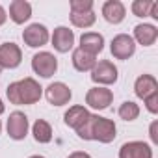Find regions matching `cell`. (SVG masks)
Wrapping results in <instances>:
<instances>
[{"label": "cell", "mask_w": 158, "mask_h": 158, "mask_svg": "<svg viewBox=\"0 0 158 158\" xmlns=\"http://www.w3.org/2000/svg\"><path fill=\"white\" fill-rule=\"evenodd\" d=\"M6 95H8L11 104H17V106L24 104L26 106V104H35L41 99L43 88L39 86L37 80H34V78L28 76V78H23L19 82H11L8 86Z\"/></svg>", "instance_id": "6da1fadb"}, {"label": "cell", "mask_w": 158, "mask_h": 158, "mask_svg": "<svg viewBox=\"0 0 158 158\" xmlns=\"http://www.w3.org/2000/svg\"><path fill=\"white\" fill-rule=\"evenodd\" d=\"M117 127L112 119L101 117V115H93V125H91V139L101 141V143H110L115 139Z\"/></svg>", "instance_id": "7a4b0ae2"}, {"label": "cell", "mask_w": 158, "mask_h": 158, "mask_svg": "<svg viewBox=\"0 0 158 158\" xmlns=\"http://www.w3.org/2000/svg\"><path fill=\"white\" fill-rule=\"evenodd\" d=\"M117 78H119V71H117V67L110 60H102V61H99L91 69V80L95 84L110 86V84H115L117 82Z\"/></svg>", "instance_id": "3957f363"}, {"label": "cell", "mask_w": 158, "mask_h": 158, "mask_svg": "<svg viewBox=\"0 0 158 158\" xmlns=\"http://www.w3.org/2000/svg\"><path fill=\"white\" fill-rule=\"evenodd\" d=\"M32 69L41 78H50L58 71V60L50 52H37L32 58Z\"/></svg>", "instance_id": "277c9868"}, {"label": "cell", "mask_w": 158, "mask_h": 158, "mask_svg": "<svg viewBox=\"0 0 158 158\" xmlns=\"http://www.w3.org/2000/svg\"><path fill=\"white\" fill-rule=\"evenodd\" d=\"M110 50H112V56L115 60H128L136 52V43L128 34H119L112 39Z\"/></svg>", "instance_id": "5b68a950"}, {"label": "cell", "mask_w": 158, "mask_h": 158, "mask_svg": "<svg viewBox=\"0 0 158 158\" xmlns=\"http://www.w3.org/2000/svg\"><path fill=\"white\" fill-rule=\"evenodd\" d=\"M23 39H24V43H26L28 47H32V48H39V47H43V45L48 43L50 34H48V30H47L45 24L34 23V24H30L28 28H24V32H23Z\"/></svg>", "instance_id": "8992f818"}, {"label": "cell", "mask_w": 158, "mask_h": 158, "mask_svg": "<svg viewBox=\"0 0 158 158\" xmlns=\"http://www.w3.org/2000/svg\"><path fill=\"white\" fill-rule=\"evenodd\" d=\"M23 61V52L15 43H2L0 45V67L2 69H17Z\"/></svg>", "instance_id": "52a82bcc"}, {"label": "cell", "mask_w": 158, "mask_h": 158, "mask_svg": "<svg viewBox=\"0 0 158 158\" xmlns=\"http://www.w3.org/2000/svg\"><path fill=\"white\" fill-rule=\"evenodd\" d=\"M114 101V93L112 89H106V88H91L88 93H86V104L91 106L93 110H106Z\"/></svg>", "instance_id": "ba28073f"}, {"label": "cell", "mask_w": 158, "mask_h": 158, "mask_svg": "<svg viewBox=\"0 0 158 158\" xmlns=\"http://www.w3.org/2000/svg\"><path fill=\"white\" fill-rule=\"evenodd\" d=\"M28 117L23 114V112H13L10 114V119H8V136L11 139H24L28 136Z\"/></svg>", "instance_id": "9c48e42d"}, {"label": "cell", "mask_w": 158, "mask_h": 158, "mask_svg": "<svg viewBox=\"0 0 158 158\" xmlns=\"http://www.w3.org/2000/svg\"><path fill=\"white\" fill-rule=\"evenodd\" d=\"M45 95H47V101H48L52 106H63V104H67V102L71 101V97H73L69 86L63 84V82H52V84L47 88Z\"/></svg>", "instance_id": "30bf717a"}, {"label": "cell", "mask_w": 158, "mask_h": 158, "mask_svg": "<svg viewBox=\"0 0 158 158\" xmlns=\"http://www.w3.org/2000/svg\"><path fill=\"white\" fill-rule=\"evenodd\" d=\"M52 47L58 50V52H61V54H65V52H69L71 48H73V45H74V34H73V30H69L67 26H58V28H54V34H52Z\"/></svg>", "instance_id": "8fae6325"}, {"label": "cell", "mask_w": 158, "mask_h": 158, "mask_svg": "<svg viewBox=\"0 0 158 158\" xmlns=\"http://www.w3.org/2000/svg\"><path fill=\"white\" fill-rule=\"evenodd\" d=\"M119 158H152V149L145 141H128L119 149Z\"/></svg>", "instance_id": "7c38bea8"}, {"label": "cell", "mask_w": 158, "mask_h": 158, "mask_svg": "<svg viewBox=\"0 0 158 158\" xmlns=\"http://www.w3.org/2000/svg\"><path fill=\"white\" fill-rule=\"evenodd\" d=\"M125 15H127V10H125L123 2H119V0H108V2L102 4V17L106 23L119 24L125 21Z\"/></svg>", "instance_id": "4fadbf2b"}, {"label": "cell", "mask_w": 158, "mask_h": 158, "mask_svg": "<svg viewBox=\"0 0 158 158\" xmlns=\"http://www.w3.org/2000/svg\"><path fill=\"white\" fill-rule=\"evenodd\" d=\"M78 48L91 54V56H97L104 48V37L97 32H86L80 35V47Z\"/></svg>", "instance_id": "5bb4252c"}, {"label": "cell", "mask_w": 158, "mask_h": 158, "mask_svg": "<svg viewBox=\"0 0 158 158\" xmlns=\"http://www.w3.org/2000/svg\"><path fill=\"white\" fill-rule=\"evenodd\" d=\"M158 91V82L152 74H141L136 78V84H134V93L139 99H147L149 95Z\"/></svg>", "instance_id": "9a60e30c"}, {"label": "cell", "mask_w": 158, "mask_h": 158, "mask_svg": "<svg viewBox=\"0 0 158 158\" xmlns=\"http://www.w3.org/2000/svg\"><path fill=\"white\" fill-rule=\"evenodd\" d=\"M32 17V6L26 0H13L10 4V19L15 24H24Z\"/></svg>", "instance_id": "2e32d148"}, {"label": "cell", "mask_w": 158, "mask_h": 158, "mask_svg": "<svg viewBox=\"0 0 158 158\" xmlns=\"http://www.w3.org/2000/svg\"><path fill=\"white\" fill-rule=\"evenodd\" d=\"M156 37H158V28L154 24H145L143 23V24H138L134 28V37L132 39H136L143 47H151V45H154Z\"/></svg>", "instance_id": "e0dca14e"}, {"label": "cell", "mask_w": 158, "mask_h": 158, "mask_svg": "<svg viewBox=\"0 0 158 158\" xmlns=\"http://www.w3.org/2000/svg\"><path fill=\"white\" fill-rule=\"evenodd\" d=\"M89 117V112L84 108V106H71L67 112H65V115H63V121H65V125L67 127H71V128H78V127H82L84 125V121Z\"/></svg>", "instance_id": "ac0fdd59"}, {"label": "cell", "mask_w": 158, "mask_h": 158, "mask_svg": "<svg viewBox=\"0 0 158 158\" xmlns=\"http://www.w3.org/2000/svg\"><path fill=\"white\" fill-rule=\"evenodd\" d=\"M73 65H74L76 71L86 73V71H91L97 65V60H95V56H91V54H88V52H84L80 48H76L73 52Z\"/></svg>", "instance_id": "d6986e66"}, {"label": "cell", "mask_w": 158, "mask_h": 158, "mask_svg": "<svg viewBox=\"0 0 158 158\" xmlns=\"http://www.w3.org/2000/svg\"><path fill=\"white\" fill-rule=\"evenodd\" d=\"M32 134H34V139L37 143H48L52 139V128L50 125L45 121V119H37L32 127Z\"/></svg>", "instance_id": "ffe728a7"}, {"label": "cell", "mask_w": 158, "mask_h": 158, "mask_svg": "<svg viewBox=\"0 0 158 158\" xmlns=\"http://www.w3.org/2000/svg\"><path fill=\"white\" fill-rule=\"evenodd\" d=\"M95 21H97V15L93 11H89V13H71V23L76 28H89V26L95 24Z\"/></svg>", "instance_id": "44dd1931"}, {"label": "cell", "mask_w": 158, "mask_h": 158, "mask_svg": "<svg viewBox=\"0 0 158 158\" xmlns=\"http://www.w3.org/2000/svg\"><path fill=\"white\" fill-rule=\"evenodd\" d=\"M119 117L123 119V121H134V119H138V115H139V106L136 104V102H132V101H125L121 106H119Z\"/></svg>", "instance_id": "7402d4cb"}, {"label": "cell", "mask_w": 158, "mask_h": 158, "mask_svg": "<svg viewBox=\"0 0 158 158\" xmlns=\"http://www.w3.org/2000/svg\"><path fill=\"white\" fill-rule=\"evenodd\" d=\"M151 6L152 2L151 0H134L130 10L136 17H149V11H151Z\"/></svg>", "instance_id": "603a6c76"}, {"label": "cell", "mask_w": 158, "mask_h": 158, "mask_svg": "<svg viewBox=\"0 0 158 158\" xmlns=\"http://www.w3.org/2000/svg\"><path fill=\"white\" fill-rule=\"evenodd\" d=\"M93 11V0H71V13H89Z\"/></svg>", "instance_id": "cb8c5ba5"}, {"label": "cell", "mask_w": 158, "mask_h": 158, "mask_svg": "<svg viewBox=\"0 0 158 158\" xmlns=\"http://www.w3.org/2000/svg\"><path fill=\"white\" fill-rule=\"evenodd\" d=\"M143 102H145V108L151 114H158V91L152 93V95H149L147 99H143Z\"/></svg>", "instance_id": "d4e9b609"}, {"label": "cell", "mask_w": 158, "mask_h": 158, "mask_svg": "<svg viewBox=\"0 0 158 158\" xmlns=\"http://www.w3.org/2000/svg\"><path fill=\"white\" fill-rule=\"evenodd\" d=\"M156 127H158V123H156V121H152V125H151V130H149V136H151V141H152V143H158V134H156Z\"/></svg>", "instance_id": "484cf974"}, {"label": "cell", "mask_w": 158, "mask_h": 158, "mask_svg": "<svg viewBox=\"0 0 158 158\" xmlns=\"http://www.w3.org/2000/svg\"><path fill=\"white\" fill-rule=\"evenodd\" d=\"M67 158H91L88 152H84V151H74V152H71Z\"/></svg>", "instance_id": "4316f807"}, {"label": "cell", "mask_w": 158, "mask_h": 158, "mask_svg": "<svg viewBox=\"0 0 158 158\" xmlns=\"http://www.w3.org/2000/svg\"><path fill=\"white\" fill-rule=\"evenodd\" d=\"M149 17H152V19H158V2H152V6H151V11H149Z\"/></svg>", "instance_id": "83f0119b"}, {"label": "cell", "mask_w": 158, "mask_h": 158, "mask_svg": "<svg viewBox=\"0 0 158 158\" xmlns=\"http://www.w3.org/2000/svg\"><path fill=\"white\" fill-rule=\"evenodd\" d=\"M6 19H8V13H6V10H4L2 6H0V26L6 23Z\"/></svg>", "instance_id": "f1b7e54d"}, {"label": "cell", "mask_w": 158, "mask_h": 158, "mask_svg": "<svg viewBox=\"0 0 158 158\" xmlns=\"http://www.w3.org/2000/svg\"><path fill=\"white\" fill-rule=\"evenodd\" d=\"M4 110H6V106H4V102H2V101H0V115L4 114Z\"/></svg>", "instance_id": "f546056e"}, {"label": "cell", "mask_w": 158, "mask_h": 158, "mask_svg": "<svg viewBox=\"0 0 158 158\" xmlns=\"http://www.w3.org/2000/svg\"><path fill=\"white\" fill-rule=\"evenodd\" d=\"M30 158H45V156H41V154H34V156H30Z\"/></svg>", "instance_id": "4dcf8cb0"}, {"label": "cell", "mask_w": 158, "mask_h": 158, "mask_svg": "<svg viewBox=\"0 0 158 158\" xmlns=\"http://www.w3.org/2000/svg\"><path fill=\"white\" fill-rule=\"evenodd\" d=\"M0 132H2V123H0Z\"/></svg>", "instance_id": "1f68e13d"}, {"label": "cell", "mask_w": 158, "mask_h": 158, "mask_svg": "<svg viewBox=\"0 0 158 158\" xmlns=\"http://www.w3.org/2000/svg\"><path fill=\"white\" fill-rule=\"evenodd\" d=\"M0 73H2V67H0Z\"/></svg>", "instance_id": "d6a6232c"}]
</instances>
